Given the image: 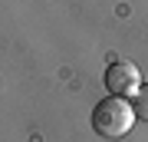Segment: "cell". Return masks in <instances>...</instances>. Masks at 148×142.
I'll use <instances>...</instances> for the list:
<instances>
[{"mask_svg": "<svg viewBox=\"0 0 148 142\" xmlns=\"http://www.w3.org/2000/svg\"><path fill=\"white\" fill-rule=\"evenodd\" d=\"M135 122V106H128L122 96H109V99H99L92 109V129L99 132L102 139H119L132 129Z\"/></svg>", "mask_w": 148, "mask_h": 142, "instance_id": "obj_1", "label": "cell"}, {"mask_svg": "<svg viewBox=\"0 0 148 142\" xmlns=\"http://www.w3.org/2000/svg\"><path fill=\"white\" fill-rule=\"evenodd\" d=\"M106 86L112 96H138L142 89V76H138L135 63H128V60H115L109 69H106Z\"/></svg>", "mask_w": 148, "mask_h": 142, "instance_id": "obj_2", "label": "cell"}, {"mask_svg": "<svg viewBox=\"0 0 148 142\" xmlns=\"http://www.w3.org/2000/svg\"><path fill=\"white\" fill-rule=\"evenodd\" d=\"M135 116L148 122V83H145L142 89H138V96H135Z\"/></svg>", "mask_w": 148, "mask_h": 142, "instance_id": "obj_3", "label": "cell"}]
</instances>
